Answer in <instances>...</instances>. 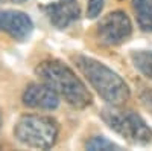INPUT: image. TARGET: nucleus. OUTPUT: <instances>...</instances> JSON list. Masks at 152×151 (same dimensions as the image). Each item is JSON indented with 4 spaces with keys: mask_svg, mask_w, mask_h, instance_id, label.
<instances>
[{
    "mask_svg": "<svg viewBox=\"0 0 152 151\" xmlns=\"http://www.w3.org/2000/svg\"><path fill=\"white\" fill-rule=\"evenodd\" d=\"M35 75L75 108H85L93 102V96L82 80L59 60L41 61L35 67Z\"/></svg>",
    "mask_w": 152,
    "mask_h": 151,
    "instance_id": "1",
    "label": "nucleus"
},
{
    "mask_svg": "<svg viewBox=\"0 0 152 151\" xmlns=\"http://www.w3.org/2000/svg\"><path fill=\"white\" fill-rule=\"evenodd\" d=\"M73 61L88 84L110 105H123L129 99L131 90L128 82L102 61L87 55H76Z\"/></svg>",
    "mask_w": 152,
    "mask_h": 151,
    "instance_id": "2",
    "label": "nucleus"
},
{
    "mask_svg": "<svg viewBox=\"0 0 152 151\" xmlns=\"http://www.w3.org/2000/svg\"><path fill=\"white\" fill-rule=\"evenodd\" d=\"M58 136V122L44 115H23L14 125V137L28 148L49 150L56 144Z\"/></svg>",
    "mask_w": 152,
    "mask_h": 151,
    "instance_id": "3",
    "label": "nucleus"
},
{
    "mask_svg": "<svg viewBox=\"0 0 152 151\" xmlns=\"http://www.w3.org/2000/svg\"><path fill=\"white\" fill-rule=\"evenodd\" d=\"M100 118L108 127L132 145H148L152 141V130L135 111L122 105H110L100 111Z\"/></svg>",
    "mask_w": 152,
    "mask_h": 151,
    "instance_id": "4",
    "label": "nucleus"
},
{
    "mask_svg": "<svg viewBox=\"0 0 152 151\" xmlns=\"http://www.w3.org/2000/svg\"><path fill=\"white\" fill-rule=\"evenodd\" d=\"M132 34V23L123 11H113L107 14L96 26L97 40L105 46H119Z\"/></svg>",
    "mask_w": 152,
    "mask_h": 151,
    "instance_id": "5",
    "label": "nucleus"
},
{
    "mask_svg": "<svg viewBox=\"0 0 152 151\" xmlns=\"http://www.w3.org/2000/svg\"><path fill=\"white\" fill-rule=\"evenodd\" d=\"M0 32L15 41H26L34 32V21L23 11L0 9Z\"/></svg>",
    "mask_w": 152,
    "mask_h": 151,
    "instance_id": "6",
    "label": "nucleus"
},
{
    "mask_svg": "<svg viewBox=\"0 0 152 151\" xmlns=\"http://www.w3.org/2000/svg\"><path fill=\"white\" fill-rule=\"evenodd\" d=\"M41 9L47 15L49 21L56 29L69 28L81 15V8L78 0H55V2L43 5Z\"/></svg>",
    "mask_w": 152,
    "mask_h": 151,
    "instance_id": "7",
    "label": "nucleus"
},
{
    "mask_svg": "<svg viewBox=\"0 0 152 151\" xmlns=\"http://www.w3.org/2000/svg\"><path fill=\"white\" fill-rule=\"evenodd\" d=\"M23 104L35 110H55L59 105V95L44 82H32L21 95Z\"/></svg>",
    "mask_w": 152,
    "mask_h": 151,
    "instance_id": "8",
    "label": "nucleus"
},
{
    "mask_svg": "<svg viewBox=\"0 0 152 151\" xmlns=\"http://www.w3.org/2000/svg\"><path fill=\"white\" fill-rule=\"evenodd\" d=\"M132 9L138 28L145 32H152V0H132Z\"/></svg>",
    "mask_w": 152,
    "mask_h": 151,
    "instance_id": "9",
    "label": "nucleus"
},
{
    "mask_svg": "<svg viewBox=\"0 0 152 151\" xmlns=\"http://www.w3.org/2000/svg\"><path fill=\"white\" fill-rule=\"evenodd\" d=\"M134 67L152 81V50H134L131 52Z\"/></svg>",
    "mask_w": 152,
    "mask_h": 151,
    "instance_id": "10",
    "label": "nucleus"
},
{
    "mask_svg": "<svg viewBox=\"0 0 152 151\" xmlns=\"http://www.w3.org/2000/svg\"><path fill=\"white\" fill-rule=\"evenodd\" d=\"M85 148L93 150V151H96V150H120V145L114 144L113 141H108L104 136H93L90 141H87Z\"/></svg>",
    "mask_w": 152,
    "mask_h": 151,
    "instance_id": "11",
    "label": "nucleus"
},
{
    "mask_svg": "<svg viewBox=\"0 0 152 151\" xmlns=\"http://www.w3.org/2000/svg\"><path fill=\"white\" fill-rule=\"evenodd\" d=\"M105 0H88V6H87V17L88 18H96L104 9Z\"/></svg>",
    "mask_w": 152,
    "mask_h": 151,
    "instance_id": "12",
    "label": "nucleus"
},
{
    "mask_svg": "<svg viewBox=\"0 0 152 151\" xmlns=\"http://www.w3.org/2000/svg\"><path fill=\"white\" fill-rule=\"evenodd\" d=\"M138 98H140L142 105L152 115V89H151V87H143V89L140 90Z\"/></svg>",
    "mask_w": 152,
    "mask_h": 151,
    "instance_id": "13",
    "label": "nucleus"
},
{
    "mask_svg": "<svg viewBox=\"0 0 152 151\" xmlns=\"http://www.w3.org/2000/svg\"><path fill=\"white\" fill-rule=\"evenodd\" d=\"M3 2H9V3H23L26 0H3Z\"/></svg>",
    "mask_w": 152,
    "mask_h": 151,
    "instance_id": "14",
    "label": "nucleus"
},
{
    "mask_svg": "<svg viewBox=\"0 0 152 151\" xmlns=\"http://www.w3.org/2000/svg\"><path fill=\"white\" fill-rule=\"evenodd\" d=\"M0 125H2V119H0Z\"/></svg>",
    "mask_w": 152,
    "mask_h": 151,
    "instance_id": "15",
    "label": "nucleus"
}]
</instances>
